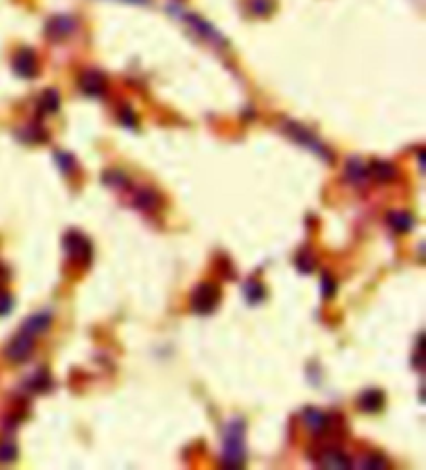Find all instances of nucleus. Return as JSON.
<instances>
[{
	"label": "nucleus",
	"instance_id": "obj_1",
	"mask_svg": "<svg viewBox=\"0 0 426 470\" xmlns=\"http://www.w3.org/2000/svg\"><path fill=\"white\" fill-rule=\"evenodd\" d=\"M246 462V423L233 418L225 427L223 437V464L227 468H241Z\"/></svg>",
	"mask_w": 426,
	"mask_h": 470
},
{
	"label": "nucleus",
	"instance_id": "obj_2",
	"mask_svg": "<svg viewBox=\"0 0 426 470\" xmlns=\"http://www.w3.org/2000/svg\"><path fill=\"white\" fill-rule=\"evenodd\" d=\"M221 298H223V291L217 283H212V281H204L200 283L193 293H191V310L196 312V315H212L219 304H221Z\"/></svg>",
	"mask_w": 426,
	"mask_h": 470
},
{
	"label": "nucleus",
	"instance_id": "obj_3",
	"mask_svg": "<svg viewBox=\"0 0 426 470\" xmlns=\"http://www.w3.org/2000/svg\"><path fill=\"white\" fill-rule=\"evenodd\" d=\"M283 131H285L296 144H300V146H304L306 150H310V152H314V154H318V156H322V159H327L329 163H333V154H331V150L312 133V131H308L306 127H302L300 123H285V127H283Z\"/></svg>",
	"mask_w": 426,
	"mask_h": 470
},
{
	"label": "nucleus",
	"instance_id": "obj_4",
	"mask_svg": "<svg viewBox=\"0 0 426 470\" xmlns=\"http://www.w3.org/2000/svg\"><path fill=\"white\" fill-rule=\"evenodd\" d=\"M62 248L69 254V258L82 262L84 267L92 262V244L80 231H67L62 238Z\"/></svg>",
	"mask_w": 426,
	"mask_h": 470
},
{
	"label": "nucleus",
	"instance_id": "obj_5",
	"mask_svg": "<svg viewBox=\"0 0 426 470\" xmlns=\"http://www.w3.org/2000/svg\"><path fill=\"white\" fill-rule=\"evenodd\" d=\"M34 350H36L34 337L27 335V333H23V331H19V333L9 342V346L5 348V356H7V360H11L13 364H21V362H25V360L34 354Z\"/></svg>",
	"mask_w": 426,
	"mask_h": 470
},
{
	"label": "nucleus",
	"instance_id": "obj_6",
	"mask_svg": "<svg viewBox=\"0 0 426 470\" xmlns=\"http://www.w3.org/2000/svg\"><path fill=\"white\" fill-rule=\"evenodd\" d=\"M13 69L19 77L32 80L38 75V56L32 48H19L17 54L13 56Z\"/></svg>",
	"mask_w": 426,
	"mask_h": 470
},
{
	"label": "nucleus",
	"instance_id": "obj_7",
	"mask_svg": "<svg viewBox=\"0 0 426 470\" xmlns=\"http://www.w3.org/2000/svg\"><path fill=\"white\" fill-rule=\"evenodd\" d=\"M44 32L50 40H64L75 32V21L69 15H54L48 19Z\"/></svg>",
	"mask_w": 426,
	"mask_h": 470
},
{
	"label": "nucleus",
	"instance_id": "obj_8",
	"mask_svg": "<svg viewBox=\"0 0 426 470\" xmlns=\"http://www.w3.org/2000/svg\"><path fill=\"white\" fill-rule=\"evenodd\" d=\"M50 325H52V312L50 310H42V312H36V315H32L23 323L21 331L27 333V335H32V337H38V335L46 333L50 329Z\"/></svg>",
	"mask_w": 426,
	"mask_h": 470
},
{
	"label": "nucleus",
	"instance_id": "obj_9",
	"mask_svg": "<svg viewBox=\"0 0 426 470\" xmlns=\"http://www.w3.org/2000/svg\"><path fill=\"white\" fill-rule=\"evenodd\" d=\"M80 88L88 96H102L106 92V80L98 71H86L80 77Z\"/></svg>",
	"mask_w": 426,
	"mask_h": 470
},
{
	"label": "nucleus",
	"instance_id": "obj_10",
	"mask_svg": "<svg viewBox=\"0 0 426 470\" xmlns=\"http://www.w3.org/2000/svg\"><path fill=\"white\" fill-rule=\"evenodd\" d=\"M358 406L366 414H377L385 408V394L381 389H366L358 398Z\"/></svg>",
	"mask_w": 426,
	"mask_h": 470
},
{
	"label": "nucleus",
	"instance_id": "obj_11",
	"mask_svg": "<svg viewBox=\"0 0 426 470\" xmlns=\"http://www.w3.org/2000/svg\"><path fill=\"white\" fill-rule=\"evenodd\" d=\"M200 36H204L206 40H210V42H215V44H219V46H225V40H223V36L215 30V27H212L208 21H204L202 17H198V15H185L183 17Z\"/></svg>",
	"mask_w": 426,
	"mask_h": 470
},
{
	"label": "nucleus",
	"instance_id": "obj_12",
	"mask_svg": "<svg viewBox=\"0 0 426 470\" xmlns=\"http://www.w3.org/2000/svg\"><path fill=\"white\" fill-rule=\"evenodd\" d=\"M368 167L360 159H349L345 163V179L351 186H364L368 181Z\"/></svg>",
	"mask_w": 426,
	"mask_h": 470
},
{
	"label": "nucleus",
	"instance_id": "obj_13",
	"mask_svg": "<svg viewBox=\"0 0 426 470\" xmlns=\"http://www.w3.org/2000/svg\"><path fill=\"white\" fill-rule=\"evenodd\" d=\"M304 423L314 435H322L331 429V416L318 412L316 408H306L304 410Z\"/></svg>",
	"mask_w": 426,
	"mask_h": 470
},
{
	"label": "nucleus",
	"instance_id": "obj_14",
	"mask_svg": "<svg viewBox=\"0 0 426 470\" xmlns=\"http://www.w3.org/2000/svg\"><path fill=\"white\" fill-rule=\"evenodd\" d=\"M387 223H389V227H391L393 231H397V233H410V231L414 229V225H416V219H414V214L407 212V210H389Z\"/></svg>",
	"mask_w": 426,
	"mask_h": 470
},
{
	"label": "nucleus",
	"instance_id": "obj_15",
	"mask_svg": "<svg viewBox=\"0 0 426 470\" xmlns=\"http://www.w3.org/2000/svg\"><path fill=\"white\" fill-rule=\"evenodd\" d=\"M368 175L381 183H391L397 179V167L387 161H372L368 167Z\"/></svg>",
	"mask_w": 426,
	"mask_h": 470
},
{
	"label": "nucleus",
	"instance_id": "obj_16",
	"mask_svg": "<svg viewBox=\"0 0 426 470\" xmlns=\"http://www.w3.org/2000/svg\"><path fill=\"white\" fill-rule=\"evenodd\" d=\"M161 204V196L154 190H139L133 198V206L139 210H156Z\"/></svg>",
	"mask_w": 426,
	"mask_h": 470
},
{
	"label": "nucleus",
	"instance_id": "obj_17",
	"mask_svg": "<svg viewBox=\"0 0 426 470\" xmlns=\"http://www.w3.org/2000/svg\"><path fill=\"white\" fill-rule=\"evenodd\" d=\"M320 466L322 468H337V470H343V468H351V462L349 458L339 451V449H329L320 456Z\"/></svg>",
	"mask_w": 426,
	"mask_h": 470
},
{
	"label": "nucleus",
	"instance_id": "obj_18",
	"mask_svg": "<svg viewBox=\"0 0 426 470\" xmlns=\"http://www.w3.org/2000/svg\"><path fill=\"white\" fill-rule=\"evenodd\" d=\"M58 109H60V96H58V92H56V90H46V92H42L40 102H38L40 115H54Z\"/></svg>",
	"mask_w": 426,
	"mask_h": 470
},
{
	"label": "nucleus",
	"instance_id": "obj_19",
	"mask_svg": "<svg viewBox=\"0 0 426 470\" xmlns=\"http://www.w3.org/2000/svg\"><path fill=\"white\" fill-rule=\"evenodd\" d=\"M25 387H27L29 391H38V394H42V391H48V389L52 387V377H50V372H48L46 368H40L38 372H34V374L27 379Z\"/></svg>",
	"mask_w": 426,
	"mask_h": 470
},
{
	"label": "nucleus",
	"instance_id": "obj_20",
	"mask_svg": "<svg viewBox=\"0 0 426 470\" xmlns=\"http://www.w3.org/2000/svg\"><path fill=\"white\" fill-rule=\"evenodd\" d=\"M244 295H246V300L250 304H260L266 298V287L260 281H256V279H248L244 283Z\"/></svg>",
	"mask_w": 426,
	"mask_h": 470
},
{
	"label": "nucleus",
	"instance_id": "obj_21",
	"mask_svg": "<svg viewBox=\"0 0 426 470\" xmlns=\"http://www.w3.org/2000/svg\"><path fill=\"white\" fill-rule=\"evenodd\" d=\"M17 456H19V447L13 439L0 441V464H11L17 460Z\"/></svg>",
	"mask_w": 426,
	"mask_h": 470
},
{
	"label": "nucleus",
	"instance_id": "obj_22",
	"mask_svg": "<svg viewBox=\"0 0 426 470\" xmlns=\"http://www.w3.org/2000/svg\"><path fill=\"white\" fill-rule=\"evenodd\" d=\"M102 181L110 188H127L129 186V175L121 169H110L104 173Z\"/></svg>",
	"mask_w": 426,
	"mask_h": 470
},
{
	"label": "nucleus",
	"instance_id": "obj_23",
	"mask_svg": "<svg viewBox=\"0 0 426 470\" xmlns=\"http://www.w3.org/2000/svg\"><path fill=\"white\" fill-rule=\"evenodd\" d=\"M296 267H298L300 273L308 275V273H312V271L316 269V256H314L310 250H302V252L296 256Z\"/></svg>",
	"mask_w": 426,
	"mask_h": 470
},
{
	"label": "nucleus",
	"instance_id": "obj_24",
	"mask_svg": "<svg viewBox=\"0 0 426 470\" xmlns=\"http://www.w3.org/2000/svg\"><path fill=\"white\" fill-rule=\"evenodd\" d=\"M17 135H19L23 142H29V144H40V142L48 139V133H46L42 127H36V125L25 127V129H23V131H19Z\"/></svg>",
	"mask_w": 426,
	"mask_h": 470
},
{
	"label": "nucleus",
	"instance_id": "obj_25",
	"mask_svg": "<svg viewBox=\"0 0 426 470\" xmlns=\"http://www.w3.org/2000/svg\"><path fill=\"white\" fill-rule=\"evenodd\" d=\"M54 161H56V167L62 175H69L75 169V159L69 152H54Z\"/></svg>",
	"mask_w": 426,
	"mask_h": 470
},
{
	"label": "nucleus",
	"instance_id": "obj_26",
	"mask_svg": "<svg viewBox=\"0 0 426 470\" xmlns=\"http://www.w3.org/2000/svg\"><path fill=\"white\" fill-rule=\"evenodd\" d=\"M272 7H274V3L272 0H250V11L254 13V15H268L270 11H272Z\"/></svg>",
	"mask_w": 426,
	"mask_h": 470
},
{
	"label": "nucleus",
	"instance_id": "obj_27",
	"mask_svg": "<svg viewBox=\"0 0 426 470\" xmlns=\"http://www.w3.org/2000/svg\"><path fill=\"white\" fill-rule=\"evenodd\" d=\"M119 121H121L125 127H129V129H135V127H137V115H135L133 109H129V107H123V109L119 111Z\"/></svg>",
	"mask_w": 426,
	"mask_h": 470
},
{
	"label": "nucleus",
	"instance_id": "obj_28",
	"mask_svg": "<svg viewBox=\"0 0 426 470\" xmlns=\"http://www.w3.org/2000/svg\"><path fill=\"white\" fill-rule=\"evenodd\" d=\"M322 298L327 300V298H333L335 295V291H337V281L333 279V275H329V273H324L322 275Z\"/></svg>",
	"mask_w": 426,
	"mask_h": 470
},
{
	"label": "nucleus",
	"instance_id": "obj_29",
	"mask_svg": "<svg viewBox=\"0 0 426 470\" xmlns=\"http://www.w3.org/2000/svg\"><path fill=\"white\" fill-rule=\"evenodd\" d=\"M13 310V295L9 291L0 289V317H7Z\"/></svg>",
	"mask_w": 426,
	"mask_h": 470
},
{
	"label": "nucleus",
	"instance_id": "obj_30",
	"mask_svg": "<svg viewBox=\"0 0 426 470\" xmlns=\"http://www.w3.org/2000/svg\"><path fill=\"white\" fill-rule=\"evenodd\" d=\"M362 466H364V468H387V462L383 460V456L372 454V456H368V458L362 462Z\"/></svg>",
	"mask_w": 426,
	"mask_h": 470
},
{
	"label": "nucleus",
	"instance_id": "obj_31",
	"mask_svg": "<svg viewBox=\"0 0 426 470\" xmlns=\"http://www.w3.org/2000/svg\"><path fill=\"white\" fill-rule=\"evenodd\" d=\"M9 281V269L5 265H0V289H3Z\"/></svg>",
	"mask_w": 426,
	"mask_h": 470
},
{
	"label": "nucleus",
	"instance_id": "obj_32",
	"mask_svg": "<svg viewBox=\"0 0 426 470\" xmlns=\"http://www.w3.org/2000/svg\"><path fill=\"white\" fill-rule=\"evenodd\" d=\"M121 3H129V5H139V7H148L150 0H121Z\"/></svg>",
	"mask_w": 426,
	"mask_h": 470
}]
</instances>
